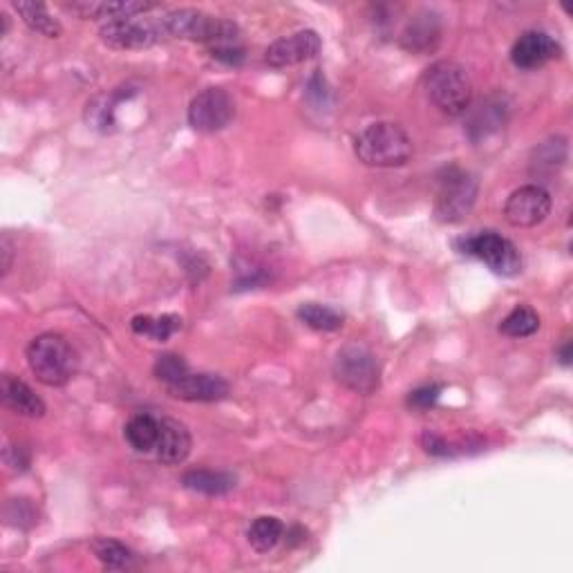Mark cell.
<instances>
[{
    "label": "cell",
    "instance_id": "cell-1",
    "mask_svg": "<svg viewBox=\"0 0 573 573\" xmlns=\"http://www.w3.org/2000/svg\"><path fill=\"white\" fill-rule=\"evenodd\" d=\"M412 139L406 128L394 121H377L354 139V155L370 168H399L410 162Z\"/></svg>",
    "mask_w": 573,
    "mask_h": 573
},
{
    "label": "cell",
    "instance_id": "cell-2",
    "mask_svg": "<svg viewBox=\"0 0 573 573\" xmlns=\"http://www.w3.org/2000/svg\"><path fill=\"white\" fill-rule=\"evenodd\" d=\"M162 30L166 39H180V41H193V43H206L211 48H220V45H236L240 30L236 23L227 21V18H218L202 12V9H173L159 16Z\"/></svg>",
    "mask_w": 573,
    "mask_h": 573
},
{
    "label": "cell",
    "instance_id": "cell-3",
    "mask_svg": "<svg viewBox=\"0 0 573 573\" xmlns=\"http://www.w3.org/2000/svg\"><path fill=\"white\" fill-rule=\"evenodd\" d=\"M424 90L432 106L446 117H462L473 103V81L455 61L432 63L424 74Z\"/></svg>",
    "mask_w": 573,
    "mask_h": 573
},
{
    "label": "cell",
    "instance_id": "cell-4",
    "mask_svg": "<svg viewBox=\"0 0 573 573\" xmlns=\"http://www.w3.org/2000/svg\"><path fill=\"white\" fill-rule=\"evenodd\" d=\"M25 356L34 377L48 388H63L77 372V356L68 338L61 334L45 332L32 338Z\"/></svg>",
    "mask_w": 573,
    "mask_h": 573
},
{
    "label": "cell",
    "instance_id": "cell-5",
    "mask_svg": "<svg viewBox=\"0 0 573 573\" xmlns=\"http://www.w3.org/2000/svg\"><path fill=\"white\" fill-rule=\"evenodd\" d=\"M479 184L471 173L462 168H446L444 177L439 180L435 213L439 222L455 224L462 222L468 213L473 211L477 202Z\"/></svg>",
    "mask_w": 573,
    "mask_h": 573
},
{
    "label": "cell",
    "instance_id": "cell-6",
    "mask_svg": "<svg viewBox=\"0 0 573 573\" xmlns=\"http://www.w3.org/2000/svg\"><path fill=\"white\" fill-rule=\"evenodd\" d=\"M334 377L356 394H372L381 385V368L377 356L363 345H345L334 359Z\"/></svg>",
    "mask_w": 573,
    "mask_h": 573
},
{
    "label": "cell",
    "instance_id": "cell-7",
    "mask_svg": "<svg viewBox=\"0 0 573 573\" xmlns=\"http://www.w3.org/2000/svg\"><path fill=\"white\" fill-rule=\"evenodd\" d=\"M462 253L482 260L484 265L497 276L511 278L522 271V253L515 244L495 231H482L459 242Z\"/></svg>",
    "mask_w": 573,
    "mask_h": 573
},
{
    "label": "cell",
    "instance_id": "cell-8",
    "mask_svg": "<svg viewBox=\"0 0 573 573\" xmlns=\"http://www.w3.org/2000/svg\"><path fill=\"white\" fill-rule=\"evenodd\" d=\"M99 39L110 50H148L166 41V34L162 30V23H159V16H130L103 25L99 30Z\"/></svg>",
    "mask_w": 573,
    "mask_h": 573
},
{
    "label": "cell",
    "instance_id": "cell-9",
    "mask_svg": "<svg viewBox=\"0 0 573 573\" xmlns=\"http://www.w3.org/2000/svg\"><path fill=\"white\" fill-rule=\"evenodd\" d=\"M236 117V101L224 88H206L189 106V124L197 133H220Z\"/></svg>",
    "mask_w": 573,
    "mask_h": 573
},
{
    "label": "cell",
    "instance_id": "cell-10",
    "mask_svg": "<svg viewBox=\"0 0 573 573\" xmlns=\"http://www.w3.org/2000/svg\"><path fill=\"white\" fill-rule=\"evenodd\" d=\"M551 195L540 184H526L509 195L504 204V220L515 229L538 227L551 213Z\"/></svg>",
    "mask_w": 573,
    "mask_h": 573
},
{
    "label": "cell",
    "instance_id": "cell-11",
    "mask_svg": "<svg viewBox=\"0 0 573 573\" xmlns=\"http://www.w3.org/2000/svg\"><path fill=\"white\" fill-rule=\"evenodd\" d=\"M321 36L314 30H300L283 39L274 41L265 52V61L271 68H289V65L305 63L321 52Z\"/></svg>",
    "mask_w": 573,
    "mask_h": 573
},
{
    "label": "cell",
    "instance_id": "cell-12",
    "mask_svg": "<svg viewBox=\"0 0 573 573\" xmlns=\"http://www.w3.org/2000/svg\"><path fill=\"white\" fill-rule=\"evenodd\" d=\"M562 56L560 43L547 32H524L511 48V61L520 70H538Z\"/></svg>",
    "mask_w": 573,
    "mask_h": 573
},
{
    "label": "cell",
    "instance_id": "cell-13",
    "mask_svg": "<svg viewBox=\"0 0 573 573\" xmlns=\"http://www.w3.org/2000/svg\"><path fill=\"white\" fill-rule=\"evenodd\" d=\"M193 437L182 421L173 417L159 419V439L155 446V459L164 466H180L191 455Z\"/></svg>",
    "mask_w": 573,
    "mask_h": 573
},
{
    "label": "cell",
    "instance_id": "cell-14",
    "mask_svg": "<svg viewBox=\"0 0 573 573\" xmlns=\"http://www.w3.org/2000/svg\"><path fill=\"white\" fill-rule=\"evenodd\" d=\"M168 394L173 399L191 401V403H211L222 401L229 394V383L224 381L218 374H206V372H189L184 379L166 385Z\"/></svg>",
    "mask_w": 573,
    "mask_h": 573
},
{
    "label": "cell",
    "instance_id": "cell-15",
    "mask_svg": "<svg viewBox=\"0 0 573 573\" xmlns=\"http://www.w3.org/2000/svg\"><path fill=\"white\" fill-rule=\"evenodd\" d=\"M0 399H3L5 408H9L16 415L39 419L45 415V401L36 394L25 381L12 377V374H3L0 379Z\"/></svg>",
    "mask_w": 573,
    "mask_h": 573
},
{
    "label": "cell",
    "instance_id": "cell-16",
    "mask_svg": "<svg viewBox=\"0 0 573 573\" xmlns=\"http://www.w3.org/2000/svg\"><path fill=\"white\" fill-rule=\"evenodd\" d=\"M70 12H74L86 21H119V18H130L139 14H148L157 9L155 3H142V0H121V3H72L68 5Z\"/></svg>",
    "mask_w": 573,
    "mask_h": 573
},
{
    "label": "cell",
    "instance_id": "cell-17",
    "mask_svg": "<svg viewBox=\"0 0 573 573\" xmlns=\"http://www.w3.org/2000/svg\"><path fill=\"white\" fill-rule=\"evenodd\" d=\"M441 34V25L435 14L421 12L406 25L401 34V45L412 52H428L437 45Z\"/></svg>",
    "mask_w": 573,
    "mask_h": 573
},
{
    "label": "cell",
    "instance_id": "cell-18",
    "mask_svg": "<svg viewBox=\"0 0 573 573\" xmlns=\"http://www.w3.org/2000/svg\"><path fill=\"white\" fill-rule=\"evenodd\" d=\"M182 484L189 491L202 495H224L236 488V477L224 471H209V468H195V471L184 473Z\"/></svg>",
    "mask_w": 573,
    "mask_h": 573
},
{
    "label": "cell",
    "instance_id": "cell-19",
    "mask_svg": "<svg viewBox=\"0 0 573 573\" xmlns=\"http://www.w3.org/2000/svg\"><path fill=\"white\" fill-rule=\"evenodd\" d=\"M124 437L135 453H155L159 439V419L153 415H135L124 428Z\"/></svg>",
    "mask_w": 573,
    "mask_h": 573
},
{
    "label": "cell",
    "instance_id": "cell-20",
    "mask_svg": "<svg viewBox=\"0 0 573 573\" xmlns=\"http://www.w3.org/2000/svg\"><path fill=\"white\" fill-rule=\"evenodd\" d=\"M12 7L32 32L45 36V39H59V36H63V25L56 21L43 3H14Z\"/></svg>",
    "mask_w": 573,
    "mask_h": 573
},
{
    "label": "cell",
    "instance_id": "cell-21",
    "mask_svg": "<svg viewBox=\"0 0 573 573\" xmlns=\"http://www.w3.org/2000/svg\"><path fill=\"white\" fill-rule=\"evenodd\" d=\"M283 535H285V524L274 518V515H260V518L251 522L247 531L249 544L258 553L274 551L280 540H283Z\"/></svg>",
    "mask_w": 573,
    "mask_h": 573
},
{
    "label": "cell",
    "instance_id": "cell-22",
    "mask_svg": "<svg viewBox=\"0 0 573 573\" xmlns=\"http://www.w3.org/2000/svg\"><path fill=\"white\" fill-rule=\"evenodd\" d=\"M300 323L312 327L316 332H336L343 327V314L336 312L334 307H327L321 303H305L298 307Z\"/></svg>",
    "mask_w": 573,
    "mask_h": 573
},
{
    "label": "cell",
    "instance_id": "cell-23",
    "mask_svg": "<svg viewBox=\"0 0 573 573\" xmlns=\"http://www.w3.org/2000/svg\"><path fill=\"white\" fill-rule=\"evenodd\" d=\"M133 332L139 336L155 338V341H168L177 330L182 327V318L175 314H164V316H135L130 321Z\"/></svg>",
    "mask_w": 573,
    "mask_h": 573
},
{
    "label": "cell",
    "instance_id": "cell-24",
    "mask_svg": "<svg viewBox=\"0 0 573 573\" xmlns=\"http://www.w3.org/2000/svg\"><path fill=\"white\" fill-rule=\"evenodd\" d=\"M540 330V316L535 309L518 305L513 312L506 314L504 321L500 323V332L509 338H526L533 336Z\"/></svg>",
    "mask_w": 573,
    "mask_h": 573
},
{
    "label": "cell",
    "instance_id": "cell-25",
    "mask_svg": "<svg viewBox=\"0 0 573 573\" xmlns=\"http://www.w3.org/2000/svg\"><path fill=\"white\" fill-rule=\"evenodd\" d=\"M502 124H504V110L500 103L484 101L482 106H479V110H475L471 124H468V135H471L477 142L479 137L495 133V130Z\"/></svg>",
    "mask_w": 573,
    "mask_h": 573
},
{
    "label": "cell",
    "instance_id": "cell-26",
    "mask_svg": "<svg viewBox=\"0 0 573 573\" xmlns=\"http://www.w3.org/2000/svg\"><path fill=\"white\" fill-rule=\"evenodd\" d=\"M92 551H95L97 560L108 569H126L133 562V553H130L124 544L110 538H97L92 542Z\"/></svg>",
    "mask_w": 573,
    "mask_h": 573
},
{
    "label": "cell",
    "instance_id": "cell-27",
    "mask_svg": "<svg viewBox=\"0 0 573 573\" xmlns=\"http://www.w3.org/2000/svg\"><path fill=\"white\" fill-rule=\"evenodd\" d=\"M189 363H186L180 354H162L155 361V377L164 381V385H171L175 381L184 379L189 374Z\"/></svg>",
    "mask_w": 573,
    "mask_h": 573
},
{
    "label": "cell",
    "instance_id": "cell-28",
    "mask_svg": "<svg viewBox=\"0 0 573 573\" xmlns=\"http://www.w3.org/2000/svg\"><path fill=\"white\" fill-rule=\"evenodd\" d=\"M567 148V139L565 137H553L549 142H544L538 150H535V159H533V166H538V171H553L556 164H565L567 153H560L558 150H565Z\"/></svg>",
    "mask_w": 573,
    "mask_h": 573
},
{
    "label": "cell",
    "instance_id": "cell-29",
    "mask_svg": "<svg viewBox=\"0 0 573 573\" xmlns=\"http://www.w3.org/2000/svg\"><path fill=\"white\" fill-rule=\"evenodd\" d=\"M441 397V385L439 383H430V385H421V388L412 390L408 397V406L417 408V410H428L435 406Z\"/></svg>",
    "mask_w": 573,
    "mask_h": 573
},
{
    "label": "cell",
    "instance_id": "cell-30",
    "mask_svg": "<svg viewBox=\"0 0 573 573\" xmlns=\"http://www.w3.org/2000/svg\"><path fill=\"white\" fill-rule=\"evenodd\" d=\"M213 59L224 61L229 65H238L244 59V50L238 48V45H220V48H211Z\"/></svg>",
    "mask_w": 573,
    "mask_h": 573
},
{
    "label": "cell",
    "instance_id": "cell-31",
    "mask_svg": "<svg viewBox=\"0 0 573 573\" xmlns=\"http://www.w3.org/2000/svg\"><path fill=\"white\" fill-rule=\"evenodd\" d=\"M0 251H3V276H7L14 260V244L9 240L7 233L3 236V240H0Z\"/></svg>",
    "mask_w": 573,
    "mask_h": 573
},
{
    "label": "cell",
    "instance_id": "cell-32",
    "mask_svg": "<svg viewBox=\"0 0 573 573\" xmlns=\"http://www.w3.org/2000/svg\"><path fill=\"white\" fill-rule=\"evenodd\" d=\"M571 354H573V350H571V343H565V345L560 347L558 356H560V363L565 365V368H569V365H571Z\"/></svg>",
    "mask_w": 573,
    "mask_h": 573
}]
</instances>
